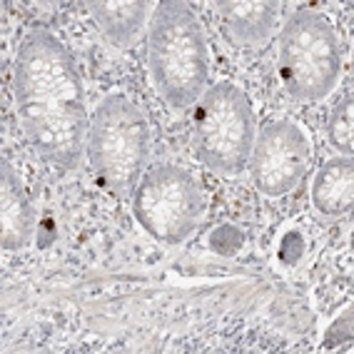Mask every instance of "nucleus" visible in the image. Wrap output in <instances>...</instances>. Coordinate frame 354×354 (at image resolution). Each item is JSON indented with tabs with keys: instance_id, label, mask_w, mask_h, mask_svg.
Segmentation results:
<instances>
[{
	"instance_id": "f257e3e1",
	"label": "nucleus",
	"mask_w": 354,
	"mask_h": 354,
	"mask_svg": "<svg viewBox=\"0 0 354 354\" xmlns=\"http://www.w3.org/2000/svg\"><path fill=\"white\" fill-rule=\"evenodd\" d=\"M13 100L23 133L48 162L73 170L88 140L85 88L75 60L48 30H30L13 63Z\"/></svg>"
},
{
	"instance_id": "f03ea898",
	"label": "nucleus",
	"mask_w": 354,
	"mask_h": 354,
	"mask_svg": "<svg viewBox=\"0 0 354 354\" xmlns=\"http://www.w3.org/2000/svg\"><path fill=\"white\" fill-rule=\"evenodd\" d=\"M147 68L162 100L183 110L195 105L209 75L207 38L185 3H160L147 32Z\"/></svg>"
},
{
	"instance_id": "7ed1b4c3",
	"label": "nucleus",
	"mask_w": 354,
	"mask_h": 354,
	"mask_svg": "<svg viewBox=\"0 0 354 354\" xmlns=\"http://www.w3.org/2000/svg\"><path fill=\"white\" fill-rule=\"evenodd\" d=\"M85 145L97 183L113 195H130L150 158L145 113L127 95H108L90 118Z\"/></svg>"
},
{
	"instance_id": "20e7f679",
	"label": "nucleus",
	"mask_w": 354,
	"mask_h": 354,
	"mask_svg": "<svg viewBox=\"0 0 354 354\" xmlns=\"http://www.w3.org/2000/svg\"><path fill=\"white\" fill-rule=\"evenodd\" d=\"M277 68L295 100H324L342 75V45L335 26L322 13L297 10L279 32Z\"/></svg>"
},
{
	"instance_id": "39448f33",
	"label": "nucleus",
	"mask_w": 354,
	"mask_h": 354,
	"mask_svg": "<svg viewBox=\"0 0 354 354\" xmlns=\"http://www.w3.org/2000/svg\"><path fill=\"white\" fill-rule=\"evenodd\" d=\"M192 142L197 158L217 175H240L254 145L252 105L237 85L217 82L195 102Z\"/></svg>"
},
{
	"instance_id": "423d86ee",
	"label": "nucleus",
	"mask_w": 354,
	"mask_h": 354,
	"mask_svg": "<svg viewBox=\"0 0 354 354\" xmlns=\"http://www.w3.org/2000/svg\"><path fill=\"white\" fill-rule=\"evenodd\" d=\"M205 212L203 187L177 165H158L140 177L133 192V215L150 237L180 245L197 230Z\"/></svg>"
},
{
	"instance_id": "0eeeda50",
	"label": "nucleus",
	"mask_w": 354,
	"mask_h": 354,
	"mask_svg": "<svg viewBox=\"0 0 354 354\" xmlns=\"http://www.w3.org/2000/svg\"><path fill=\"white\" fill-rule=\"evenodd\" d=\"M307 162L310 142L302 127L292 120H274L259 130L247 165L254 187L267 197H279L302 180Z\"/></svg>"
},
{
	"instance_id": "6e6552de",
	"label": "nucleus",
	"mask_w": 354,
	"mask_h": 354,
	"mask_svg": "<svg viewBox=\"0 0 354 354\" xmlns=\"http://www.w3.org/2000/svg\"><path fill=\"white\" fill-rule=\"evenodd\" d=\"M222 35L237 48H257L272 38L279 3L272 0H220L215 3Z\"/></svg>"
},
{
	"instance_id": "1a4fd4ad",
	"label": "nucleus",
	"mask_w": 354,
	"mask_h": 354,
	"mask_svg": "<svg viewBox=\"0 0 354 354\" xmlns=\"http://www.w3.org/2000/svg\"><path fill=\"white\" fill-rule=\"evenodd\" d=\"M35 234V215L13 165L0 162V242L6 250H23Z\"/></svg>"
},
{
	"instance_id": "9d476101",
	"label": "nucleus",
	"mask_w": 354,
	"mask_h": 354,
	"mask_svg": "<svg viewBox=\"0 0 354 354\" xmlns=\"http://www.w3.org/2000/svg\"><path fill=\"white\" fill-rule=\"evenodd\" d=\"M312 203L324 217L347 215L354 205L352 158H335L319 167L312 183Z\"/></svg>"
},
{
	"instance_id": "9b49d317",
	"label": "nucleus",
	"mask_w": 354,
	"mask_h": 354,
	"mask_svg": "<svg viewBox=\"0 0 354 354\" xmlns=\"http://www.w3.org/2000/svg\"><path fill=\"white\" fill-rule=\"evenodd\" d=\"M90 15L95 18L105 38L113 45H130L140 32L147 18L150 3L145 0H133V3H88Z\"/></svg>"
},
{
	"instance_id": "f8f14e48",
	"label": "nucleus",
	"mask_w": 354,
	"mask_h": 354,
	"mask_svg": "<svg viewBox=\"0 0 354 354\" xmlns=\"http://www.w3.org/2000/svg\"><path fill=\"white\" fill-rule=\"evenodd\" d=\"M327 140L329 145L337 152H342L344 158H352L354 150V105L352 97H342L335 105L332 115L327 120Z\"/></svg>"
},
{
	"instance_id": "ddd939ff",
	"label": "nucleus",
	"mask_w": 354,
	"mask_h": 354,
	"mask_svg": "<svg viewBox=\"0 0 354 354\" xmlns=\"http://www.w3.org/2000/svg\"><path fill=\"white\" fill-rule=\"evenodd\" d=\"M245 245V234L232 225H220L209 234V250L222 257H232L234 252H240Z\"/></svg>"
},
{
	"instance_id": "4468645a",
	"label": "nucleus",
	"mask_w": 354,
	"mask_h": 354,
	"mask_svg": "<svg viewBox=\"0 0 354 354\" xmlns=\"http://www.w3.org/2000/svg\"><path fill=\"white\" fill-rule=\"evenodd\" d=\"M277 257H279V262L287 265V267H295L299 259L304 257V240L297 230H292V232H287L285 237H282L279 250H277Z\"/></svg>"
},
{
	"instance_id": "2eb2a0df",
	"label": "nucleus",
	"mask_w": 354,
	"mask_h": 354,
	"mask_svg": "<svg viewBox=\"0 0 354 354\" xmlns=\"http://www.w3.org/2000/svg\"><path fill=\"white\" fill-rule=\"evenodd\" d=\"M352 339V307L342 312L337 317V322L327 329V339H324V347L327 349H335V347H342V344H347Z\"/></svg>"
}]
</instances>
